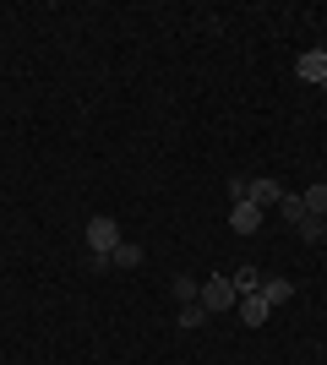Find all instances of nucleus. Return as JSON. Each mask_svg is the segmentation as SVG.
<instances>
[{"mask_svg": "<svg viewBox=\"0 0 327 365\" xmlns=\"http://www.w3.org/2000/svg\"><path fill=\"white\" fill-rule=\"evenodd\" d=\"M234 202H251V207H267V202H284V185L267 180V175H256V180H229Z\"/></svg>", "mask_w": 327, "mask_h": 365, "instance_id": "obj_1", "label": "nucleus"}, {"mask_svg": "<svg viewBox=\"0 0 327 365\" xmlns=\"http://www.w3.org/2000/svg\"><path fill=\"white\" fill-rule=\"evenodd\" d=\"M120 245V224L109 213H98V218H88V257H109Z\"/></svg>", "mask_w": 327, "mask_h": 365, "instance_id": "obj_2", "label": "nucleus"}, {"mask_svg": "<svg viewBox=\"0 0 327 365\" xmlns=\"http://www.w3.org/2000/svg\"><path fill=\"white\" fill-rule=\"evenodd\" d=\"M234 300H240L234 278H207V284H202V305H207V311H234Z\"/></svg>", "mask_w": 327, "mask_h": 365, "instance_id": "obj_3", "label": "nucleus"}, {"mask_svg": "<svg viewBox=\"0 0 327 365\" xmlns=\"http://www.w3.org/2000/svg\"><path fill=\"white\" fill-rule=\"evenodd\" d=\"M234 317L246 322V327H262V322L273 317V305H267L262 294H240V300H234Z\"/></svg>", "mask_w": 327, "mask_h": 365, "instance_id": "obj_4", "label": "nucleus"}, {"mask_svg": "<svg viewBox=\"0 0 327 365\" xmlns=\"http://www.w3.org/2000/svg\"><path fill=\"white\" fill-rule=\"evenodd\" d=\"M229 229H234V235H256V229H262V207H251V202H234Z\"/></svg>", "mask_w": 327, "mask_h": 365, "instance_id": "obj_5", "label": "nucleus"}, {"mask_svg": "<svg viewBox=\"0 0 327 365\" xmlns=\"http://www.w3.org/2000/svg\"><path fill=\"white\" fill-rule=\"evenodd\" d=\"M295 71L306 76V82H316V88H322V82H327V55H322V49H311V55H300V61H295Z\"/></svg>", "mask_w": 327, "mask_h": 365, "instance_id": "obj_6", "label": "nucleus"}, {"mask_svg": "<svg viewBox=\"0 0 327 365\" xmlns=\"http://www.w3.org/2000/svg\"><path fill=\"white\" fill-rule=\"evenodd\" d=\"M256 294H262L267 305H289V300H295V284H289V278H262V289H256Z\"/></svg>", "mask_w": 327, "mask_h": 365, "instance_id": "obj_7", "label": "nucleus"}, {"mask_svg": "<svg viewBox=\"0 0 327 365\" xmlns=\"http://www.w3.org/2000/svg\"><path fill=\"white\" fill-rule=\"evenodd\" d=\"M109 267H142V245L137 240H120L109 251Z\"/></svg>", "mask_w": 327, "mask_h": 365, "instance_id": "obj_8", "label": "nucleus"}, {"mask_svg": "<svg viewBox=\"0 0 327 365\" xmlns=\"http://www.w3.org/2000/svg\"><path fill=\"white\" fill-rule=\"evenodd\" d=\"M300 202H306V213L327 218V185H322V180H316V185H306V191H300Z\"/></svg>", "mask_w": 327, "mask_h": 365, "instance_id": "obj_9", "label": "nucleus"}, {"mask_svg": "<svg viewBox=\"0 0 327 365\" xmlns=\"http://www.w3.org/2000/svg\"><path fill=\"white\" fill-rule=\"evenodd\" d=\"M295 229H300V240H311V245H322V240H327V218H316V213H306Z\"/></svg>", "mask_w": 327, "mask_h": 365, "instance_id": "obj_10", "label": "nucleus"}, {"mask_svg": "<svg viewBox=\"0 0 327 365\" xmlns=\"http://www.w3.org/2000/svg\"><path fill=\"white\" fill-rule=\"evenodd\" d=\"M170 289H175V300H180V305L202 300V284H197V278H191V273H180V278H175V284H170Z\"/></svg>", "mask_w": 327, "mask_h": 365, "instance_id": "obj_11", "label": "nucleus"}, {"mask_svg": "<svg viewBox=\"0 0 327 365\" xmlns=\"http://www.w3.org/2000/svg\"><path fill=\"white\" fill-rule=\"evenodd\" d=\"M207 317H213V311H207L202 300H191V305H180V327H202Z\"/></svg>", "mask_w": 327, "mask_h": 365, "instance_id": "obj_12", "label": "nucleus"}, {"mask_svg": "<svg viewBox=\"0 0 327 365\" xmlns=\"http://www.w3.org/2000/svg\"><path fill=\"white\" fill-rule=\"evenodd\" d=\"M234 278V289H240V294H256V289H262V273H256V267H240V273H229Z\"/></svg>", "mask_w": 327, "mask_h": 365, "instance_id": "obj_13", "label": "nucleus"}, {"mask_svg": "<svg viewBox=\"0 0 327 365\" xmlns=\"http://www.w3.org/2000/svg\"><path fill=\"white\" fill-rule=\"evenodd\" d=\"M279 213L289 218V224H300V218H306V202H300V191H284V202H279Z\"/></svg>", "mask_w": 327, "mask_h": 365, "instance_id": "obj_14", "label": "nucleus"}, {"mask_svg": "<svg viewBox=\"0 0 327 365\" xmlns=\"http://www.w3.org/2000/svg\"><path fill=\"white\" fill-rule=\"evenodd\" d=\"M322 55H327V44H322Z\"/></svg>", "mask_w": 327, "mask_h": 365, "instance_id": "obj_15", "label": "nucleus"}, {"mask_svg": "<svg viewBox=\"0 0 327 365\" xmlns=\"http://www.w3.org/2000/svg\"><path fill=\"white\" fill-rule=\"evenodd\" d=\"M322 93H327V82H322Z\"/></svg>", "mask_w": 327, "mask_h": 365, "instance_id": "obj_16", "label": "nucleus"}]
</instances>
